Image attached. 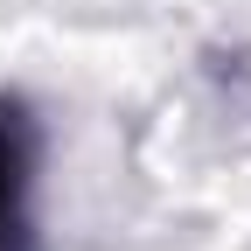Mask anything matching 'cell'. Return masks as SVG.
Here are the masks:
<instances>
[{"mask_svg":"<svg viewBox=\"0 0 251 251\" xmlns=\"http://www.w3.org/2000/svg\"><path fill=\"white\" fill-rule=\"evenodd\" d=\"M28 181H35V119L21 98H0V251H35Z\"/></svg>","mask_w":251,"mask_h":251,"instance_id":"1","label":"cell"}]
</instances>
